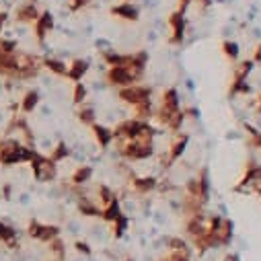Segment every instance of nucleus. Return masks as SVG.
I'll list each match as a JSON object with an SVG mask.
<instances>
[{"instance_id":"f257e3e1","label":"nucleus","mask_w":261,"mask_h":261,"mask_svg":"<svg viewBox=\"0 0 261 261\" xmlns=\"http://www.w3.org/2000/svg\"><path fill=\"white\" fill-rule=\"evenodd\" d=\"M154 117L159 119V123L163 127L169 129V132H173V134L181 132L187 115H185V109L181 107V99H179L177 87H169L167 91H163L159 107L154 109Z\"/></svg>"},{"instance_id":"f03ea898","label":"nucleus","mask_w":261,"mask_h":261,"mask_svg":"<svg viewBox=\"0 0 261 261\" xmlns=\"http://www.w3.org/2000/svg\"><path fill=\"white\" fill-rule=\"evenodd\" d=\"M33 154H35V148L19 142L17 138L0 140V165H5V167L29 163L33 159Z\"/></svg>"},{"instance_id":"7ed1b4c3","label":"nucleus","mask_w":261,"mask_h":261,"mask_svg":"<svg viewBox=\"0 0 261 261\" xmlns=\"http://www.w3.org/2000/svg\"><path fill=\"white\" fill-rule=\"evenodd\" d=\"M253 60H239L232 64V74H230V87H228V97H243L251 93V87L247 85L249 74L253 72Z\"/></svg>"},{"instance_id":"20e7f679","label":"nucleus","mask_w":261,"mask_h":261,"mask_svg":"<svg viewBox=\"0 0 261 261\" xmlns=\"http://www.w3.org/2000/svg\"><path fill=\"white\" fill-rule=\"evenodd\" d=\"M183 193L200 200L202 204H208V200H210V171H208V167L198 169V173L185 181Z\"/></svg>"},{"instance_id":"39448f33","label":"nucleus","mask_w":261,"mask_h":261,"mask_svg":"<svg viewBox=\"0 0 261 261\" xmlns=\"http://www.w3.org/2000/svg\"><path fill=\"white\" fill-rule=\"evenodd\" d=\"M117 97H119V101H123L125 105L136 107V105H142V103L152 101V89L146 87V85L134 83V85H127V87H123V89H117Z\"/></svg>"},{"instance_id":"423d86ee","label":"nucleus","mask_w":261,"mask_h":261,"mask_svg":"<svg viewBox=\"0 0 261 261\" xmlns=\"http://www.w3.org/2000/svg\"><path fill=\"white\" fill-rule=\"evenodd\" d=\"M29 165H31L33 177H35L37 181H41V183L54 181L56 175H58V163H54L49 156H45V154H41V152H37V150H35L33 159L29 161Z\"/></svg>"},{"instance_id":"0eeeda50","label":"nucleus","mask_w":261,"mask_h":261,"mask_svg":"<svg viewBox=\"0 0 261 261\" xmlns=\"http://www.w3.org/2000/svg\"><path fill=\"white\" fill-rule=\"evenodd\" d=\"M187 144H189V134H181V132H177V134H175V138L171 140L169 148H165V154H163V159H161L163 169L173 167V165L183 156V152H185Z\"/></svg>"},{"instance_id":"6e6552de","label":"nucleus","mask_w":261,"mask_h":261,"mask_svg":"<svg viewBox=\"0 0 261 261\" xmlns=\"http://www.w3.org/2000/svg\"><path fill=\"white\" fill-rule=\"evenodd\" d=\"M167 27H169V43L171 45H181L185 41V31H187L185 15L179 13V11H173L167 17Z\"/></svg>"},{"instance_id":"1a4fd4ad","label":"nucleus","mask_w":261,"mask_h":261,"mask_svg":"<svg viewBox=\"0 0 261 261\" xmlns=\"http://www.w3.org/2000/svg\"><path fill=\"white\" fill-rule=\"evenodd\" d=\"M27 234L39 243H49L51 239L60 237V226L56 224H45V222H39V220H31L29 226H27Z\"/></svg>"},{"instance_id":"9d476101","label":"nucleus","mask_w":261,"mask_h":261,"mask_svg":"<svg viewBox=\"0 0 261 261\" xmlns=\"http://www.w3.org/2000/svg\"><path fill=\"white\" fill-rule=\"evenodd\" d=\"M127 185H129V191H132L134 195H140V198H144V195L148 193H154L159 189V179L156 177H138L136 173L127 179Z\"/></svg>"},{"instance_id":"9b49d317","label":"nucleus","mask_w":261,"mask_h":261,"mask_svg":"<svg viewBox=\"0 0 261 261\" xmlns=\"http://www.w3.org/2000/svg\"><path fill=\"white\" fill-rule=\"evenodd\" d=\"M111 15L121 19V21H127V23H136L140 19V11L134 3H127V0H121L119 5L111 7Z\"/></svg>"},{"instance_id":"f8f14e48","label":"nucleus","mask_w":261,"mask_h":261,"mask_svg":"<svg viewBox=\"0 0 261 261\" xmlns=\"http://www.w3.org/2000/svg\"><path fill=\"white\" fill-rule=\"evenodd\" d=\"M51 29H54V15L51 13H39V17H37V21L33 23V31H35V39L43 45L45 43V39H47V35L51 33Z\"/></svg>"},{"instance_id":"ddd939ff","label":"nucleus","mask_w":261,"mask_h":261,"mask_svg":"<svg viewBox=\"0 0 261 261\" xmlns=\"http://www.w3.org/2000/svg\"><path fill=\"white\" fill-rule=\"evenodd\" d=\"M91 134L97 142L99 148H109L113 144V129L103 125V123H93L91 125Z\"/></svg>"},{"instance_id":"4468645a","label":"nucleus","mask_w":261,"mask_h":261,"mask_svg":"<svg viewBox=\"0 0 261 261\" xmlns=\"http://www.w3.org/2000/svg\"><path fill=\"white\" fill-rule=\"evenodd\" d=\"M89 72V62L83 58H76L68 64V70H66V79L70 83H83L85 74Z\"/></svg>"},{"instance_id":"2eb2a0df","label":"nucleus","mask_w":261,"mask_h":261,"mask_svg":"<svg viewBox=\"0 0 261 261\" xmlns=\"http://www.w3.org/2000/svg\"><path fill=\"white\" fill-rule=\"evenodd\" d=\"M37 17H39V11H37V7H35L33 0H31V3L19 5L17 11H15V19H17L19 23H29V25H33V23L37 21Z\"/></svg>"},{"instance_id":"dca6fc26","label":"nucleus","mask_w":261,"mask_h":261,"mask_svg":"<svg viewBox=\"0 0 261 261\" xmlns=\"http://www.w3.org/2000/svg\"><path fill=\"white\" fill-rule=\"evenodd\" d=\"M0 243L7 245L9 249H17L19 247V234H17V228L11 226L9 222L0 220Z\"/></svg>"},{"instance_id":"f3484780","label":"nucleus","mask_w":261,"mask_h":261,"mask_svg":"<svg viewBox=\"0 0 261 261\" xmlns=\"http://www.w3.org/2000/svg\"><path fill=\"white\" fill-rule=\"evenodd\" d=\"M76 117H79V121H81L83 125H87V127H91L93 123H97V113H95V107H93V105H89L87 101L79 105Z\"/></svg>"},{"instance_id":"a211bd4d","label":"nucleus","mask_w":261,"mask_h":261,"mask_svg":"<svg viewBox=\"0 0 261 261\" xmlns=\"http://www.w3.org/2000/svg\"><path fill=\"white\" fill-rule=\"evenodd\" d=\"M91 177H93V167H91V165H81V167L74 169V173L70 175V181H68V183L83 187L85 183L91 181Z\"/></svg>"},{"instance_id":"6ab92c4d","label":"nucleus","mask_w":261,"mask_h":261,"mask_svg":"<svg viewBox=\"0 0 261 261\" xmlns=\"http://www.w3.org/2000/svg\"><path fill=\"white\" fill-rule=\"evenodd\" d=\"M41 62H43V66H45L49 72H54L56 76L66 79V70H68V64H66V62H62V60H58V58H43Z\"/></svg>"},{"instance_id":"aec40b11","label":"nucleus","mask_w":261,"mask_h":261,"mask_svg":"<svg viewBox=\"0 0 261 261\" xmlns=\"http://www.w3.org/2000/svg\"><path fill=\"white\" fill-rule=\"evenodd\" d=\"M37 105H39V93L35 89H29L21 99V111L23 113H33L37 109Z\"/></svg>"},{"instance_id":"412c9836","label":"nucleus","mask_w":261,"mask_h":261,"mask_svg":"<svg viewBox=\"0 0 261 261\" xmlns=\"http://www.w3.org/2000/svg\"><path fill=\"white\" fill-rule=\"evenodd\" d=\"M47 249H49V253L54 255L56 261H64V259H66V243L62 241V237L51 239V241L47 243Z\"/></svg>"},{"instance_id":"4be33fe9","label":"nucleus","mask_w":261,"mask_h":261,"mask_svg":"<svg viewBox=\"0 0 261 261\" xmlns=\"http://www.w3.org/2000/svg\"><path fill=\"white\" fill-rule=\"evenodd\" d=\"M127 226H129V218H127V214H121V216H117L113 222H109V228H111V232H113L115 239L123 237L125 230H127Z\"/></svg>"},{"instance_id":"5701e85b","label":"nucleus","mask_w":261,"mask_h":261,"mask_svg":"<svg viewBox=\"0 0 261 261\" xmlns=\"http://www.w3.org/2000/svg\"><path fill=\"white\" fill-rule=\"evenodd\" d=\"M220 49H222V56H224V58H226L230 64L239 62V45H237L234 41L224 39V41L220 43Z\"/></svg>"},{"instance_id":"b1692460","label":"nucleus","mask_w":261,"mask_h":261,"mask_svg":"<svg viewBox=\"0 0 261 261\" xmlns=\"http://www.w3.org/2000/svg\"><path fill=\"white\" fill-rule=\"evenodd\" d=\"M68 156H70V148H68L66 142H58V144L51 148V152H49V159H51L54 163H62V161H66Z\"/></svg>"},{"instance_id":"393cba45","label":"nucleus","mask_w":261,"mask_h":261,"mask_svg":"<svg viewBox=\"0 0 261 261\" xmlns=\"http://www.w3.org/2000/svg\"><path fill=\"white\" fill-rule=\"evenodd\" d=\"M72 87H74V91H72L74 103H76V105L85 103V101H87V87H85V83H72Z\"/></svg>"},{"instance_id":"a878e982","label":"nucleus","mask_w":261,"mask_h":261,"mask_svg":"<svg viewBox=\"0 0 261 261\" xmlns=\"http://www.w3.org/2000/svg\"><path fill=\"white\" fill-rule=\"evenodd\" d=\"M91 3H93V0H68L66 7H68L70 13H81V11H85L87 7H91Z\"/></svg>"},{"instance_id":"bb28decb","label":"nucleus","mask_w":261,"mask_h":261,"mask_svg":"<svg viewBox=\"0 0 261 261\" xmlns=\"http://www.w3.org/2000/svg\"><path fill=\"white\" fill-rule=\"evenodd\" d=\"M74 249H76L79 253H85V255H91V253H93L91 245H89V243H85V241H76V243H74Z\"/></svg>"},{"instance_id":"cd10ccee","label":"nucleus","mask_w":261,"mask_h":261,"mask_svg":"<svg viewBox=\"0 0 261 261\" xmlns=\"http://www.w3.org/2000/svg\"><path fill=\"white\" fill-rule=\"evenodd\" d=\"M191 5H193V0H177V9H175V11H179V13H183V15H185V13H187V9H189Z\"/></svg>"},{"instance_id":"c85d7f7f","label":"nucleus","mask_w":261,"mask_h":261,"mask_svg":"<svg viewBox=\"0 0 261 261\" xmlns=\"http://www.w3.org/2000/svg\"><path fill=\"white\" fill-rule=\"evenodd\" d=\"M253 64H261V41L255 45V49H253Z\"/></svg>"},{"instance_id":"c756f323","label":"nucleus","mask_w":261,"mask_h":261,"mask_svg":"<svg viewBox=\"0 0 261 261\" xmlns=\"http://www.w3.org/2000/svg\"><path fill=\"white\" fill-rule=\"evenodd\" d=\"M253 109H255V113L261 115V93L257 95V99H255V103H253Z\"/></svg>"},{"instance_id":"7c9ffc66","label":"nucleus","mask_w":261,"mask_h":261,"mask_svg":"<svg viewBox=\"0 0 261 261\" xmlns=\"http://www.w3.org/2000/svg\"><path fill=\"white\" fill-rule=\"evenodd\" d=\"M11 191H13V187H11V185H5V187H3V193H5V200H11Z\"/></svg>"},{"instance_id":"2f4dec72","label":"nucleus","mask_w":261,"mask_h":261,"mask_svg":"<svg viewBox=\"0 0 261 261\" xmlns=\"http://www.w3.org/2000/svg\"><path fill=\"white\" fill-rule=\"evenodd\" d=\"M5 23H7V13H0V33L5 29Z\"/></svg>"},{"instance_id":"473e14b6","label":"nucleus","mask_w":261,"mask_h":261,"mask_svg":"<svg viewBox=\"0 0 261 261\" xmlns=\"http://www.w3.org/2000/svg\"><path fill=\"white\" fill-rule=\"evenodd\" d=\"M127 3H132V0H127Z\"/></svg>"}]
</instances>
